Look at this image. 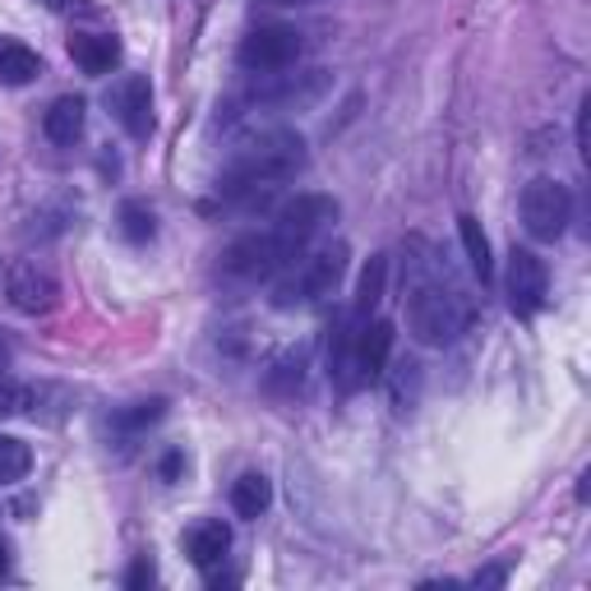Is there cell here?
<instances>
[{"label": "cell", "instance_id": "cell-28", "mask_svg": "<svg viewBox=\"0 0 591 591\" xmlns=\"http://www.w3.org/2000/svg\"><path fill=\"white\" fill-rule=\"evenodd\" d=\"M10 361V338H6V328H0V366Z\"/></svg>", "mask_w": 591, "mask_h": 591}, {"label": "cell", "instance_id": "cell-19", "mask_svg": "<svg viewBox=\"0 0 591 591\" xmlns=\"http://www.w3.org/2000/svg\"><path fill=\"white\" fill-rule=\"evenodd\" d=\"M33 472V448L14 440V434H0V485H19Z\"/></svg>", "mask_w": 591, "mask_h": 591}, {"label": "cell", "instance_id": "cell-13", "mask_svg": "<svg viewBox=\"0 0 591 591\" xmlns=\"http://www.w3.org/2000/svg\"><path fill=\"white\" fill-rule=\"evenodd\" d=\"M186 555H190V563L194 569H218V563L226 559V550H231V527L226 523H199V527H190L186 531Z\"/></svg>", "mask_w": 591, "mask_h": 591}, {"label": "cell", "instance_id": "cell-23", "mask_svg": "<svg viewBox=\"0 0 591 591\" xmlns=\"http://www.w3.org/2000/svg\"><path fill=\"white\" fill-rule=\"evenodd\" d=\"M152 582H158V569H152L148 559H135L130 573H125V587H130V591H144V587H152Z\"/></svg>", "mask_w": 591, "mask_h": 591}, {"label": "cell", "instance_id": "cell-22", "mask_svg": "<svg viewBox=\"0 0 591 591\" xmlns=\"http://www.w3.org/2000/svg\"><path fill=\"white\" fill-rule=\"evenodd\" d=\"M162 416H167V398H148V402H135L130 411H120L116 425H120V430H144V425L162 421Z\"/></svg>", "mask_w": 591, "mask_h": 591}, {"label": "cell", "instance_id": "cell-4", "mask_svg": "<svg viewBox=\"0 0 591 591\" xmlns=\"http://www.w3.org/2000/svg\"><path fill=\"white\" fill-rule=\"evenodd\" d=\"M342 273H347V245H324L315 254H300V264H292L287 277L277 282L273 305L292 310V305H305V300H324L338 292Z\"/></svg>", "mask_w": 591, "mask_h": 591}, {"label": "cell", "instance_id": "cell-18", "mask_svg": "<svg viewBox=\"0 0 591 591\" xmlns=\"http://www.w3.org/2000/svg\"><path fill=\"white\" fill-rule=\"evenodd\" d=\"M42 74V56L38 51H29V46H19V42H10V46H0V84H33Z\"/></svg>", "mask_w": 591, "mask_h": 591}, {"label": "cell", "instance_id": "cell-1", "mask_svg": "<svg viewBox=\"0 0 591 591\" xmlns=\"http://www.w3.org/2000/svg\"><path fill=\"white\" fill-rule=\"evenodd\" d=\"M300 167H305V139L296 130H268L231 152L218 190L236 203H264V194H273L282 181H292Z\"/></svg>", "mask_w": 591, "mask_h": 591}, {"label": "cell", "instance_id": "cell-8", "mask_svg": "<svg viewBox=\"0 0 591 591\" xmlns=\"http://www.w3.org/2000/svg\"><path fill=\"white\" fill-rule=\"evenodd\" d=\"M333 222H338V199H328V194H296L292 203H282V209H277V222L273 226L287 241H296L305 250Z\"/></svg>", "mask_w": 591, "mask_h": 591}, {"label": "cell", "instance_id": "cell-2", "mask_svg": "<svg viewBox=\"0 0 591 591\" xmlns=\"http://www.w3.org/2000/svg\"><path fill=\"white\" fill-rule=\"evenodd\" d=\"M402 300H407V324H411V333H416V342H425V347H448L472 324L467 296H462L457 287H448L425 260H411Z\"/></svg>", "mask_w": 591, "mask_h": 591}, {"label": "cell", "instance_id": "cell-14", "mask_svg": "<svg viewBox=\"0 0 591 591\" xmlns=\"http://www.w3.org/2000/svg\"><path fill=\"white\" fill-rule=\"evenodd\" d=\"M383 282H389V254H370V264L361 268V282H356V300H351V324L356 328L370 324V315L379 310Z\"/></svg>", "mask_w": 591, "mask_h": 591}, {"label": "cell", "instance_id": "cell-29", "mask_svg": "<svg viewBox=\"0 0 591 591\" xmlns=\"http://www.w3.org/2000/svg\"><path fill=\"white\" fill-rule=\"evenodd\" d=\"M273 6H315V0H273Z\"/></svg>", "mask_w": 591, "mask_h": 591}, {"label": "cell", "instance_id": "cell-15", "mask_svg": "<svg viewBox=\"0 0 591 591\" xmlns=\"http://www.w3.org/2000/svg\"><path fill=\"white\" fill-rule=\"evenodd\" d=\"M84 97H56L51 102V112L42 116V130L51 144H74L84 135Z\"/></svg>", "mask_w": 591, "mask_h": 591}, {"label": "cell", "instance_id": "cell-7", "mask_svg": "<svg viewBox=\"0 0 591 591\" xmlns=\"http://www.w3.org/2000/svg\"><path fill=\"white\" fill-rule=\"evenodd\" d=\"M546 296H550L546 264L536 260L531 250H513V260H508V310L518 319H531V315H541Z\"/></svg>", "mask_w": 591, "mask_h": 591}, {"label": "cell", "instance_id": "cell-3", "mask_svg": "<svg viewBox=\"0 0 591 591\" xmlns=\"http://www.w3.org/2000/svg\"><path fill=\"white\" fill-rule=\"evenodd\" d=\"M300 245L287 241L277 226L268 231H250V236L241 241H231L226 254H222V273L226 277H241V282H264V277H277V273H287L296 260H300Z\"/></svg>", "mask_w": 591, "mask_h": 591}, {"label": "cell", "instance_id": "cell-25", "mask_svg": "<svg viewBox=\"0 0 591 591\" xmlns=\"http://www.w3.org/2000/svg\"><path fill=\"white\" fill-rule=\"evenodd\" d=\"M504 578H508V563H495V569H481L472 582L476 587H504Z\"/></svg>", "mask_w": 591, "mask_h": 591}, {"label": "cell", "instance_id": "cell-11", "mask_svg": "<svg viewBox=\"0 0 591 591\" xmlns=\"http://www.w3.org/2000/svg\"><path fill=\"white\" fill-rule=\"evenodd\" d=\"M393 338H398V328L389 319L361 324V333H356V379L361 383L383 379V366H389V356H393Z\"/></svg>", "mask_w": 591, "mask_h": 591}, {"label": "cell", "instance_id": "cell-12", "mask_svg": "<svg viewBox=\"0 0 591 591\" xmlns=\"http://www.w3.org/2000/svg\"><path fill=\"white\" fill-rule=\"evenodd\" d=\"M70 56L84 74L102 80V74H112L120 65V42L112 33H74L70 38Z\"/></svg>", "mask_w": 591, "mask_h": 591}, {"label": "cell", "instance_id": "cell-6", "mask_svg": "<svg viewBox=\"0 0 591 591\" xmlns=\"http://www.w3.org/2000/svg\"><path fill=\"white\" fill-rule=\"evenodd\" d=\"M241 65L250 74H273V70H292L300 61V33L296 29H282V23H268V29H254L241 42Z\"/></svg>", "mask_w": 591, "mask_h": 591}, {"label": "cell", "instance_id": "cell-5", "mask_svg": "<svg viewBox=\"0 0 591 591\" xmlns=\"http://www.w3.org/2000/svg\"><path fill=\"white\" fill-rule=\"evenodd\" d=\"M573 222V194L569 186L550 181V176H536L523 190V226L531 241H559Z\"/></svg>", "mask_w": 591, "mask_h": 591}, {"label": "cell", "instance_id": "cell-26", "mask_svg": "<svg viewBox=\"0 0 591 591\" xmlns=\"http://www.w3.org/2000/svg\"><path fill=\"white\" fill-rule=\"evenodd\" d=\"M181 467H186V453L171 448V453L162 457V481H176V476H181Z\"/></svg>", "mask_w": 591, "mask_h": 591}, {"label": "cell", "instance_id": "cell-20", "mask_svg": "<svg viewBox=\"0 0 591 591\" xmlns=\"http://www.w3.org/2000/svg\"><path fill=\"white\" fill-rule=\"evenodd\" d=\"M120 236H125V241H135V245H144V241L158 236V218H152L148 203H139V199L120 203Z\"/></svg>", "mask_w": 591, "mask_h": 591}, {"label": "cell", "instance_id": "cell-30", "mask_svg": "<svg viewBox=\"0 0 591 591\" xmlns=\"http://www.w3.org/2000/svg\"><path fill=\"white\" fill-rule=\"evenodd\" d=\"M46 6H61V0H46Z\"/></svg>", "mask_w": 591, "mask_h": 591}, {"label": "cell", "instance_id": "cell-21", "mask_svg": "<svg viewBox=\"0 0 591 591\" xmlns=\"http://www.w3.org/2000/svg\"><path fill=\"white\" fill-rule=\"evenodd\" d=\"M33 402H38V393L29 389V383L0 374V416H19V411H29Z\"/></svg>", "mask_w": 591, "mask_h": 591}, {"label": "cell", "instance_id": "cell-17", "mask_svg": "<svg viewBox=\"0 0 591 591\" xmlns=\"http://www.w3.org/2000/svg\"><path fill=\"white\" fill-rule=\"evenodd\" d=\"M268 504H273V481L268 476L245 472L236 485H231V508H236L241 518H260Z\"/></svg>", "mask_w": 591, "mask_h": 591}, {"label": "cell", "instance_id": "cell-10", "mask_svg": "<svg viewBox=\"0 0 591 591\" xmlns=\"http://www.w3.org/2000/svg\"><path fill=\"white\" fill-rule=\"evenodd\" d=\"M112 112H116V120L125 125L130 139L152 135V84L144 80V74H130V80L112 93Z\"/></svg>", "mask_w": 591, "mask_h": 591}, {"label": "cell", "instance_id": "cell-16", "mask_svg": "<svg viewBox=\"0 0 591 591\" xmlns=\"http://www.w3.org/2000/svg\"><path fill=\"white\" fill-rule=\"evenodd\" d=\"M457 236H462V250H467L472 273L481 277V287H485V282L495 277V260H490V241H485V231H481V218L462 213V218H457Z\"/></svg>", "mask_w": 591, "mask_h": 591}, {"label": "cell", "instance_id": "cell-24", "mask_svg": "<svg viewBox=\"0 0 591 591\" xmlns=\"http://www.w3.org/2000/svg\"><path fill=\"white\" fill-rule=\"evenodd\" d=\"M587 125H591V97H582V107H578V152H582V158H587Z\"/></svg>", "mask_w": 591, "mask_h": 591}, {"label": "cell", "instance_id": "cell-9", "mask_svg": "<svg viewBox=\"0 0 591 591\" xmlns=\"http://www.w3.org/2000/svg\"><path fill=\"white\" fill-rule=\"evenodd\" d=\"M6 296L19 315H46V310H56V300H61V282L51 277L42 264H14L6 273Z\"/></svg>", "mask_w": 591, "mask_h": 591}, {"label": "cell", "instance_id": "cell-27", "mask_svg": "<svg viewBox=\"0 0 591 591\" xmlns=\"http://www.w3.org/2000/svg\"><path fill=\"white\" fill-rule=\"evenodd\" d=\"M6 569H10V546H6V536H0V578H6Z\"/></svg>", "mask_w": 591, "mask_h": 591}]
</instances>
